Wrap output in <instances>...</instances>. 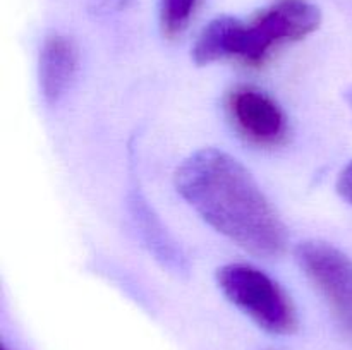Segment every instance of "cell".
Masks as SVG:
<instances>
[{
  "label": "cell",
  "mask_w": 352,
  "mask_h": 350,
  "mask_svg": "<svg viewBox=\"0 0 352 350\" xmlns=\"http://www.w3.org/2000/svg\"><path fill=\"white\" fill-rule=\"evenodd\" d=\"M199 0H160V26L167 38H175L188 27Z\"/></svg>",
  "instance_id": "cell-8"
},
{
  "label": "cell",
  "mask_w": 352,
  "mask_h": 350,
  "mask_svg": "<svg viewBox=\"0 0 352 350\" xmlns=\"http://www.w3.org/2000/svg\"><path fill=\"white\" fill-rule=\"evenodd\" d=\"M129 205L133 218L136 222L138 232L141 233L143 240L150 247L151 253L157 256V259L164 261L168 268L182 270L184 268V256L181 254V249L168 237V233L165 232L157 216L148 208L146 201L138 192H133Z\"/></svg>",
  "instance_id": "cell-7"
},
{
  "label": "cell",
  "mask_w": 352,
  "mask_h": 350,
  "mask_svg": "<svg viewBox=\"0 0 352 350\" xmlns=\"http://www.w3.org/2000/svg\"><path fill=\"white\" fill-rule=\"evenodd\" d=\"M320 23V9L309 0H275L248 21L220 16L199 33L192 60L208 65L234 58L258 67L268 60L274 48L305 40L318 30Z\"/></svg>",
  "instance_id": "cell-2"
},
{
  "label": "cell",
  "mask_w": 352,
  "mask_h": 350,
  "mask_svg": "<svg viewBox=\"0 0 352 350\" xmlns=\"http://www.w3.org/2000/svg\"><path fill=\"white\" fill-rule=\"evenodd\" d=\"M2 350H7V347H2Z\"/></svg>",
  "instance_id": "cell-11"
},
{
  "label": "cell",
  "mask_w": 352,
  "mask_h": 350,
  "mask_svg": "<svg viewBox=\"0 0 352 350\" xmlns=\"http://www.w3.org/2000/svg\"><path fill=\"white\" fill-rule=\"evenodd\" d=\"M217 283L239 311L272 335H292L298 329V312L284 288L265 271L244 263L219 268Z\"/></svg>",
  "instance_id": "cell-3"
},
{
  "label": "cell",
  "mask_w": 352,
  "mask_h": 350,
  "mask_svg": "<svg viewBox=\"0 0 352 350\" xmlns=\"http://www.w3.org/2000/svg\"><path fill=\"white\" fill-rule=\"evenodd\" d=\"M175 187L219 233L254 256L275 257L285 249V226L253 175L241 161L215 148L186 158Z\"/></svg>",
  "instance_id": "cell-1"
},
{
  "label": "cell",
  "mask_w": 352,
  "mask_h": 350,
  "mask_svg": "<svg viewBox=\"0 0 352 350\" xmlns=\"http://www.w3.org/2000/svg\"><path fill=\"white\" fill-rule=\"evenodd\" d=\"M296 261L352 338V257L323 240H306L296 247Z\"/></svg>",
  "instance_id": "cell-4"
},
{
  "label": "cell",
  "mask_w": 352,
  "mask_h": 350,
  "mask_svg": "<svg viewBox=\"0 0 352 350\" xmlns=\"http://www.w3.org/2000/svg\"><path fill=\"white\" fill-rule=\"evenodd\" d=\"M346 100H347V103H349V106L352 110V84L349 86V89L346 91Z\"/></svg>",
  "instance_id": "cell-10"
},
{
  "label": "cell",
  "mask_w": 352,
  "mask_h": 350,
  "mask_svg": "<svg viewBox=\"0 0 352 350\" xmlns=\"http://www.w3.org/2000/svg\"><path fill=\"white\" fill-rule=\"evenodd\" d=\"M78 71V48L62 34H52L43 41L38 60L40 91L48 103H57L71 88Z\"/></svg>",
  "instance_id": "cell-6"
},
{
  "label": "cell",
  "mask_w": 352,
  "mask_h": 350,
  "mask_svg": "<svg viewBox=\"0 0 352 350\" xmlns=\"http://www.w3.org/2000/svg\"><path fill=\"white\" fill-rule=\"evenodd\" d=\"M337 191L349 205H352V161L340 172L339 180H337Z\"/></svg>",
  "instance_id": "cell-9"
},
{
  "label": "cell",
  "mask_w": 352,
  "mask_h": 350,
  "mask_svg": "<svg viewBox=\"0 0 352 350\" xmlns=\"http://www.w3.org/2000/svg\"><path fill=\"white\" fill-rule=\"evenodd\" d=\"M234 129L246 141L263 148L280 146L289 132L287 117L268 93L254 86H236L226 96Z\"/></svg>",
  "instance_id": "cell-5"
}]
</instances>
